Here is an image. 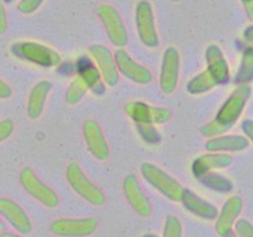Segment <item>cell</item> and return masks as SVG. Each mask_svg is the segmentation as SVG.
I'll return each mask as SVG.
<instances>
[{"label":"cell","mask_w":253,"mask_h":237,"mask_svg":"<svg viewBox=\"0 0 253 237\" xmlns=\"http://www.w3.org/2000/svg\"><path fill=\"white\" fill-rule=\"evenodd\" d=\"M141 172L146 180L158 192L162 193L166 198L173 200V201H180L184 188L177 180H174V178H172L157 165H153L151 163H143L141 165Z\"/></svg>","instance_id":"6da1fadb"},{"label":"cell","mask_w":253,"mask_h":237,"mask_svg":"<svg viewBox=\"0 0 253 237\" xmlns=\"http://www.w3.org/2000/svg\"><path fill=\"white\" fill-rule=\"evenodd\" d=\"M250 95H251V88L249 85L242 84L241 86H239L221 106L215 121L229 131L237 118L241 116Z\"/></svg>","instance_id":"7a4b0ae2"},{"label":"cell","mask_w":253,"mask_h":237,"mask_svg":"<svg viewBox=\"0 0 253 237\" xmlns=\"http://www.w3.org/2000/svg\"><path fill=\"white\" fill-rule=\"evenodd\" d=\"M67 180L74 192L78 193L90 204L101 205L105 201V195L103 194V192L86 178L77 163H71L67 168Z\"/></svg>","instance_id":"3957f363"},{"label":"cell","mask_w":253,"mask_h":237,"mask_svg":"<svg viewBox=\"0 0 253 237\" xmlns=\"http://www.w3.org/2000/svg\"><path fill=\"white\" fill-rule=\"evenodd\" d=\"M12 52L20 58H25L43 67L56 66L59 63V56L53 49L35 42H21L14 44Z\"/></svg>","instance_id":"277c9868"},{"label":"cell","mask_w":253,"mask_h":237,"mask_svg":"<svg viewBox=\"0 0 253 237\" xmlns=\"http://www.w3.org/2000/svg\"><path fill=\"white\" fill-rule=\"evenodd\" d=\"M20 179H21V184L25 190L44 206L56 207L58 205V197L56 193L46 184H43L30 168H25L22 170Z\"/></svg>","instance_id":"5b68a950"},{"label":"cell","mask_w":253,"mask_h":237,"mask_svg":"<svg viewBox=\"0 0 253 237\" xmlns=\"http://www.w3.org/2000/svg\"><path fill=\"white\" fill-rule=\"evenodd\" d=\"M98 221L88 219H59L52 222L51 231L62 237H86L95 232Z\"/></svg>","instance_id":"8992f818"},{"label":"cell","mask_w":253,"mask_h":237,"mask_svg":"<svg viewBox=\"0 0 253 237\" xmlns=\"http://www.w3.org/2000/svg\"><path fill=\"white\" fill-rule=\"evenodd\" d=\"M136 25L140 39L146 46L156 47L158 44V36L156 31L155 17L151 4L147 0H141L136 7Z\"/></svg>","instance_id":"52a82bcc"},{"label":"cell","mask_w":253,"mask_h":237,"mask_svg":"<svg viewBox=\"0 0 253 237\" xmlns=\"http://www.w3.org/2000/svg\"><path fill=\"white\" fill-rule=\"evenodd\" d=\"M99 17L105 26L111 43L123 47L127 43V32L120 15L110 5H101L98 9Z\"/></svg>","instance_id":"ba28073f"},{"label":"cell","mask_w":253,"mask_h":237,"mask_svg":"<svg viewBox=\"0 0 253 237\" xmlns=\"http://www.w3.org/2000/svg\"><path fill=\"white\" fill-rule=\"evenodd\" d=\"M125 110L136 122L163 123L170 118V111L167 108H156L141 101H131L126 105Z\"/></svg>","instance_id":"9c48e42d"},{"label":"cell","mask_w":253,"mask_h":237,"mask_svg":"<svg viewBox=\"0 0 253 237\" xmlns=\"http://www.w3.org/2000/svg\"><path fill=\"white\" fill-rule=\"evenodd\" d=\"M124 192H125L126 199L128 200L132 209L137 212L140 216L148 217L152 212L150 200L143 193L142 188L140 187L137 178L135 175L130 174L124 180Z\"/></svg>","instance_id":"30bf717a"},{"label":"cell","mask_w":253,"mask_h":237,"mask_svg":"<svg viewBox=\"0 0 253 237\" xmlns=\"http://www.w3.org/2000/svg\"><path fill=\"white\" fill-rule=\"evenodd\" d=\"M179 73V54L174 47H169L163 54L162 71H161V88L166 94L175 90Z\"/></svg>","instance_id":"8fae6325"},{"label":"cell","mask_w":253,"mask_h":237,"mask_svg":"<svg viewBox=\"0 0 253 237\" xmlns=\"http://www.w3.org/2000/svg\"><path fill=\"white\" fill-rule=\"evenodd\" d=\"M90 54L95 59L99 67L100 76L104 78V81L109 85H115L119 81V72L116 68L115 59H114L111 52L101 44H94L90 47Z\"/></svg>","instance_id":"7c38bea8"},{"label":"cell","mask_w":253,"mask_h":237,"mask_svg":"<svg viewBox=\"0 0 253 237\" xmlns=\"http://www.w3.org/2000/svg\"><path fill=\"white\" fill-rule=\"evenodd\" d=\"M114 59H115L116 68L132 81L140 84H147L152 79L151 72L143 66H140L138 63L133 62L132 58L126 53L125 49H118Z\"/></svg>","instance_id":"4fadbf2b"},{"label":"cell","mask_w":253,"mask_h":237,"mask_svg":"<svg viewBox=\"0 0 253 237\" xmlns=\"http://www.w3.org/2000/svg\"><path fill=\"white\" fill-rule=\"evenodd\" d=\"M0 215H2L21 234H29L32 230L31 221L24 209L7 198H0Z\"/></svg>","instance_id":"5bb4252c"},{"label":"cell","mask_w":253,"mask_h":237,"mask_svg":"<svg viewBox=\"0 0 253 237\" xmlns=\"http://www.w3.org/2000/svg\"><path fill=\"white\" fill-rule=\"evenodd\" d=\"M84 137L89 151L94 157L104 160L109 157V147L103 135L100 126L94 120H88L84 123Z\"/></svg>","instance_id":"9a60e30c"},{"label":"cell","mask_w":253,"mask_h":237,"mask_svg":"<svg viewBox=\"0 0 253 237\" xmlns=\"http://www.w3.org/2000/svg\"><path fill=\"white\" fill-rule=\"evenodd\" d=\"M244 201L240 197H232L225 202L220 214L216 216V231L221 237H225L232 231L235 220L241 212Z\"/></svg>","instance_id":"2e32d148"},{"label":"cell","mask_w":253,"mask_h":237,"mask_svg":"<svg viewBox=\"0 0 253 237\" xmlns=\"http://www.w3.org/2000/svg\"><path fill=\"white\" fill-rule=\"evenodd\" d=\"M180 201L183 202L185 209L188 211H190L192 214L197 215V216L202 217L205 220H214L217 216V209L214 205L209 204L208 201L203 200L202 198L198 197L197 194H194L190 190H185L183 192L182 199Z\"/></svg>","instance_id":"e0dca14e"},{"label":"cell","mask_w":253,"mask_h":237,"mask_svg":"<svg viewBox=\"0 0 253 237\" xmlns=\"http://www.w3.org/2000/svg\"><path fill=\"white\" fill-rule=\"evenodd\" d=\"M207 61H208V71L211 73L217 84H221L227 81L229 79V66L225 61L224 54L220 51L217 46H210L207 51Z\"/></svg>","instance_id":"ac0fdd59"},{"label":"cell","mask_w":253,"mask_h":237,"mask_svg":"<svg viewBox=\"0 0 253 237\" xmlns=\"http://www.w3.org/2000/svg\"><path fill=\"white\" fill-rule=\"evenodd\" d=\"M78 76L81 77L86 84L88 89L93 90L94 93L101 94L105 89H104V83L101 80L100 72L98 71L91 59L88 57H83L79 59L78 62Z\"/></svg>","instance_id":"d6986e66"},{"label":"cell","mask_w":253,"mask_h":237,"mask_svg":"<svg viewBox=\"0 0 253 237\" xmlns=\"http://www.w3.org/2000/svg\"><path fill=\"white\" fill-rule=\"evenodd\" d=\"M232 163V157L225 153H214V155L200 156L193 163V173L197 177H200L204 173L210 172L211 169L225 168Z\"/></svg>","instance_id":"ffe728a7"},{"label":"cell","mask_w":253,"mask_h":237,"mask_svg":"<svg viewBox=\"0 0 253 237\" xmlns=\"http://www.w3.org/2000/svg\"><path fill=\"white\" fill-rule=\"evenodd\" d=\"M249 138L244 136H220L210 138L207 142V150L211 152H224V151H241L249 147Z\"/></svg>","instance_id":"44dd1931"},{"label":"cell","mask_w":253,"mask_h":237,"mask_svg":"<svg viewBox=\"0 0 253 237\" xmlns=\"http://www.w3.org/2000/svg\"><path fill=\"white\" fill-rule=\"evenodd\" d=\"M49 89H51L49 81H40L32 88L27 104V113L31 118H37L42 114Z\"/></svg>","instance_id":"7402d4cb"},{"label":"cell","mask_w":253,"mask_h":237,"mask_svg":"<svg viewBox=\"0 0 253 237\" xmlns=\"http://www.w3.org/2000/svg\"><path fill=\"white\" fill-rule=\"evenodd\" d=\"M198 178L202 182V184L210 188V189L216 190V192L227 193L232 190V183L226 177H222V175L216 174V173L207 172Z\"/></svg>","instance_id":"603a6c76"},{"label":"cell","mask_w":253,"mask_h":237,"mask_svg":"<svg viewBox=\"0 0 253 237\" xmlns=\"http://www.w3.org/2000/svg\"><path fill=\"white\" fill-rule=\"evenodd\" d=\"M215 85H217L216 80H215L214 77L211 76V73L207 69L205 72L200 73L199 76L194 77V78L188 83V90L192 94H200L204 93V91L210 90V89L214 88Z\"/></svg>","instance_id":"cb8c5ba5"},{"label":"cell","mask_w":253,"mask_h":237,"mask_svg":"<svg viewBox=\"0 0 253 237\" xmlns=\"http://www.w3.org/2000/svg\"><path fill=\"white\" fill-rule=\"evenodd\" d=\"M253 77V52L252 48H247L242 57V63L240 71L237 73L236 81L239 83H246L250 81Z\"/></svg>","instance_id":"d4e9b609"},{"label":"cell","mask_w":253,"mask_h":237,"mask_svg":"<svg viewBox=\"0 0 253 237\" xmlns=\"http://www.w3.org/2000/svg\"><path fill=\"white\" fill-rule=\"evenodd\" d=\"M86 91H88V86L84 83L83 79L78 76L73 81H72L71 85H69L68 91H67L66 94V100L68 101L69 104L78 103V101L83 98L84 94H85Z\"/></svg>","instance_id":"484cf974"},{"label":"cell","mask_w":253,"mask_h":237,"mask_svg":"<svg viewBox=\"0 0 253 237\" xmlns=\"http://www.w3.org/2000/svg\"><path fill=\"white\" fill-rule=\"evenodd\" d=\"M163 237H182V224L174 215H168L166 220Z\"/></svg>","instance_id":"4316f807"},{"label":"cell","mask_w":253,"mask_h":237,"mask_svg":"<svg viewBox=\"0 0 253 237\" xmlns=\"http://www.w3.org/2000/svg\"><path fill=\"white\" fill-rule=\"evenodd\" d=\"M137 123L138 132L141 133L145 141L150 143H157L160 142L161 136L160 133L157 132L155 127L152 126V123H142V122H136Z\"/></svg>","instance_id":"83f0119b"},{"label":"cell","mask_w":253,"mask_h":237,"mask_svg":"<svg viewBox=\"0 0 253 237\" xmlns=\"http://www.w3.org/2000/svg\"><path fill=\"white\" fill-rule=\"evenodd\" d=\"M42 1L43 0H21L17 5V9L22 14H31L41 5Z\"/></svg>","instance_id":"f1b7e54d"},{"label":"cell","mask_w":253,"mask_h":237,"mask_svg":"<svg viewBox=\"0 0 253 237\" xmlns=\"http://www.w3.org/2000/svg\"><path fill=\"white\" fill-rule=\"evenodd\" d=\"M235 227H236V232L239 235V237H253L252 225L247 220H239L236 222V225H235Z\"/></svg>","instance_id":"f546056e"},{"label":"cell","mask_w":253,"mask_h":237,"mask_svg":"<svg viewBox=\"0 0 253 237\" xmlns=\"http://www.w3.org/2000/svg\"><path fill=\"white\" fill-rule=\"evenodd\" d=\"M14 130V123L10 118H5V120L0 121V142L6 140Z\"/></svg>","instance_id":"4dcf8cb0"},{"label":"cell","mask_w":253,"mask_h":237,"mask_svg":"<svg viewBox=\"0 0 253 237\" xmlns=\"http://www.w3.org/2000/svg\"><path fill=\"white\" fill-rule=\"evenodd\" d=\"M7 27V17H6V11H5V7L2 1L0 0V35L4 34L6 31Z\"/></svg>","instance_id":"1f68e13d"},{"label":"cell","mask_w":253,"mask_h":237,"mask_svg":"<svg viewBox=\"0 0 253 237\" xmlns=\"http://www.w3.org/2000/svg\"><path fill=\"white\" fill-rule=\"evenodd\" d=\"M10 95H11V89H10V86L0 79V98L6 99Z\"/></svg>","instance_id":"d6a6232c"},{"label":"cell","mask_w":253,"mask_h":237,"mask_svg":"<svg viewBox=\"0 0 253 237\" xmlns=\"http://www.w3.org/2000/svg\"><path fill=\"white\" fill-rule=\"evenodd\" d=\"M242 2H244L245 7H246V11H247V14H249L250 19H252V17H253V12H252L253 0H242Z\"/></svg>","instance_id":"836d02e7"},{"label":"cell","mask_w":253,"mask_h":237,"mask_svg":"<svg viewBox=\"0 0 253 237\" xmlns=\"http://www.w3.org/2000/svg\"><path fill=\"white\" fill-rule=\"evenodd\" d=\"M252 122L251 121H246V122H244V125H242V127L245 128V131L247 132V135H249V138L252 137Z\"/></svg>","instance_id":"e575fe53"},{"label":"cell","mask_w":253,"mask_h":237,"mask_svg":"<svg viewBox=\"0 0 253 237\" xmlns=\"http://www.w3.org/2000/svg\"><path fill=\"white\" fill-rule=\"evenodd\" d=\"M0 237H17V236H15L14 234H9V232H6V234L0 235Z\"/></svg>","instance_id":"d590c367"},{"label":"cell","mask_w":253,"mask_h":237,"mask_svg":"<svg viewBox=\"0 0 253 237\" xmlns=\"http://www.w3.org/2000/svg\"><path fill=\"white\" fill-rule=\"evenodd\" d=\"M2 230H4V222H2L1 219H0V234L2 232Z\"/></svg>","instance_id":"8d00e7d4"},{"label":"cell","mask_w":253,"mask_h":237,"mask_svg":"<svg viewBox=\"0 0 253 237\" xmlns=\"http://www.w3.org/2000/svg\"><path fill=\"white\" fill-rule=\"evenodd\" d=\"M225 237H236V236H235V235L232 234V231H231L229 235H226V236H225Z\"/></svg>","instance_id":"74e56055"},{"label":"cell","mask_w":253,"mask_h":237,"mask_svg":"<svg viewBox=\"0 0 253 237\" xmlns=\"http://www.w3.org/2000/svg\"><path fill=\"white\" fill-rule=\"evenodd\" d=\"M142 237H157V236H155V235H145V236Z\"/></svg>","instance_id":"f35d334b"},{"label":"cell","mask_w":253,"mask_h":237,"mask_svg":"<svg viewBox=\"0 0 253 237\" xmlns=\"http://www.w3.org/2000/svg\"><path fill=\"white\" fill-rule=\"evenodd\" d=\"M173 1H179V0H173Z\"/></svg>","instance_id":"ab89813d"}]
</instances>
